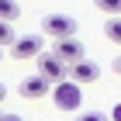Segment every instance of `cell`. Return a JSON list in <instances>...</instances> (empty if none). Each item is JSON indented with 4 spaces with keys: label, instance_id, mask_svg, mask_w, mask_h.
Wrapping results in <instances>:
<instances>
[{
    "label": "cell",
    "instance_id": "e0dca14e",
    "mask_svg": "<svg viewBox=\"0 0 121 121\" xmlns=\"http://www.w3.org/2000/svg\"><path fill=\"white\" fill-rule=\"evenodd\" d=\"M0 56H4V52H0Z\"/></svg>",
    "mask_w": 121,
    "mask_h": 121
},
{
    "label": "cell",
    "instance_id": "52a82bcc",
    "mask_svg": "<svg viewBox=\"0 0 121 121\" xmlns=\"http://www.w3.org/2000/svg\"><path fill=\"white\" fill-rule=\"evenodd\" d=\"M97 76H100V69H97V62H76V66H69V80H73V83H93V80H97Z\"/></svg>",
    "mask_w": 121,
    "mask_h": 121
},
{
    "label": "cell",
    "instance_id": "4fadbf2b",
    "mask_svg": "<svg viewBox=\"0 0 121 121\" xmlns=\"http://www.w3.org/2000/svg\"><path fill=\"white\" fill-rule=\"evenodd\" d=\"M111 121H121V104H114V111H111Z\"/></svg>",
    "mask_w": 121,
    "mask_h": 121
},
{
    "label": "cell",
    "instance_id": "9c48e42d",
    "mask_svg": "<svg viewBox=\"0 0 121 121\" xmlns=\"http://www.w3.org/2000/svg\"><path fill=\"white\" fill-rule=\"evenodd\" d=\"M104 35L121 45V17H107V21H104Z\"/></svg>",
    "mask_w": 121,
    "mask_h": 121
},
{
    "label": "cell",
    "instance_id": "3957f363",
    "mask_svg": "<svg viewBox=\"0 0 121 121\" xmlns=\"http://www.w3.org/2000/svg\"><path fill=\"white\" fill-rule=\"evenodd\" d=\"M52 100H56L59 111H76L80 107V83H73V80H66V83H59L56 90H52Z\"/></svg>",
    "mask_w": 121,
    "mask_h": 121
},
{
    "label": "cell",
    "instance_id": "9a60e30c",
    "mask_svg": "<svg viewBox=\"0 0 121 121\" xmlns=\"http://www.w3.org/2000/svg\"><path fill=\"white\" fill-rule=\"evenodd\" d=\"M114 73L121 76V56H114Z\"/></svg>",
    "mask_w": 121,
    "mask_h": 121
},
{
    "label": "cell",
    "instance_id": "ba28073f",
    "mask_svg": "<svg viewBox=\"0 0 121 121\" xmlns=\"http://www.w3.org/2000/svg\"><path fill=\"white\" fill-rule=\"evenodd\" d=\"M14 17H21L17 0H0V21H14Z\"/></svg>",
    "mask_w": 121,
    "mask_h": 121
},
{
    "label": "cell",
    "instance_id": "5bb4252c",
    "mask_svg": "<svg viewBox=\"0 0 121 121\" xmlns=\"http://www.w3.org/2000/svg\"><path fill=\"white\" fill-rule=\"evenodd\" d=\"M0 121H21V114H0Z\"/></svg>",
    "mask_w": 121,
    "mask_h": 121
},
{
    "label": "cell",
    "instance_id": "6da1fadb",
    "mask_svg": "<svg viewBox=\"0 0 121 121\" xmlns=\"http://www.w3.org/2000/svg\"><path fill=\"white\" fill-rule=\"evenodd\" d=\"M42 31H45V35H52L56 42H62V38H73V35H76V21L69 17V14H45Z\"/></svg>",
    "mask_w": 121,
    "mask_h": 121
},
{
    "label": "cell",
    "instance_id": "5b68a950",
    "mask_svg": "<svg viewBox=\"0 0 121 121\" xmlns=\"http://www.w3.org/2000/svg\"><path fill=\"white\" fill-rule=\"evenodd\" d=\"M14 59H38L42 56V38L38 35H17V42L10 45Z\"/></svg>",
    "mask_w": 121,
    "mask_h": 121
},
{
    "label": "cell",
    "instance_id": "8fae6325",
    "mask_svg": "<svg viewBox=\"0 0 121 121\" xmlns=\"http://www.w3.org/2000/svg\"><path fill=\"white\" fill-rule=\"evenodd\" d=\"M14 45V42H17V35H14V28H10V21H0V45Z\"/></svg>",
    "mask_w": 121,
    "mask_h": 121
},
{
    "label": "cell",
    "instance_id": "8992f818",
    "mask_svg": "<svg viewBox=\"0 0 121 121\" xmlns=\"http://www.w3.org/2000/svg\"><path fill=\"white\" fill-rule=\"evenodd\" d=\"M48 86H52V83H48L45 76H42V73H35V76H24V80L17 83V90H21V97L35 100V97H45V93H48Z\"/></svg>",
    "mask_w": 121,
    "mask_h": 121
},
{
    "label": "cell",
    "instance_id": "30bf717a",
    "mask_svg": "<svg viewBox=\"0 0 121 121\" xmlns=\"http://www.w3.org/2000/svg\"><path fill=\"white\" fill-rule=\"evenodd\" d=\"M104 14H111V17H121V0H93Z\"/></svg>",
    "mask_w": 121,
    "mask_h": 121
},
{
    "label": "cell",
    "instance_id": "2e32d148",
    "mask_svg": "<svg viewBox=\"0 0 121 121\" xmlns=\"http://www.w3.org/2000/svg\"><path fill=\"white\" fill-rule=\"evenodd\" d=\"M4 97H7V86H4V83H0V104H4Z\"/></svg>",
    "mask_w": 121,
    "mask_h": 121
},
{
    "label": "cell",
    "instance_id": "277c9868",
    "mask_svg": "<svg viewBox=\"0 0 121 121\" xmlns=\"http://www.w3.org/2000/svg\"><path fill=\"white\" fill-rule=\"evenodd\" d=\"M52 56L62 59L66 66H76V62H83V42H76V38H62V42L52 45Z\"/></svg>",
    "mask_w": 121,
    "mask_h": 121
},
{
    "label": "cell",
    "instance_id": "7c38bea8",
    "mask_svg": "<svg viewBox=\"0 0 121 121\" xmlns=\"http://www.w3.org/2000/svg\"><path fill=\"white\" fill-rule=\"evenodd\" d=\"M76 121H107V114H104V111H83Z\"/></svg>",
    "mask_w": 121,
    "mask_h": 121
},
{
    "label": "cell",
    "instance_id": "7a4b0ae2",
    "mask_svg": "<svg viewBox=\"0 0 121 121\" xmlns=\"http://www.w3.org/2000/svg\"><path fill=\"white\" fill-rule=\"evenodd\" d=\"M38 73L45 76L48 83H66V76H69V66L62 62V59H56L52 56V52H42V56H38Z\"/></svg>",
    "mask_w": 121,
    "mask_h": 121
}]
</instances>
